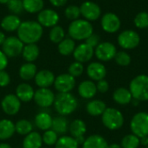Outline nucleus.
I'll list each match as a JSON object with an SVG mask.
<instances>
[{"instance_id":"nucleus-4","label":"nucleus","mask_w":148,"mask_h":148,"mask_svg":"<svg viewBox=\"0 0 148 148\" xmlns=\"http://www.w3.org/2000/svg\"><path fill=\"white\" fill-rule=\"evenodd\" d=\"M129 90L133 99L139 101H148V75H139L135 76L130 82Z\"/></svg>"},{"instance_id":"nucleus-7","label":"nucleus","mask_w":148,"mask_h":148,"mask_svg":"<svg viewBox=\"0 0 148 148\" xmlns=\"http://www.w3.org/2000/svg\"><path fill=\"white\" fill-rule=\"evenodd\" d=\"M24 43L17 36L6 37L2 44V51L7 57H17L22 55Z\"/></svg>"},{"instance_id":"nucleus-16","label":"nucleus","mask_w":148,"mask_h":148,"mask_svg":"<svg viewBox=\"0 0 148 148\" xmlns=\"http://www.w3.org/2000/svg\"><path fill=\"white\" fill-rule=\"evenodd\" d=\"M94 55H95L94 48H92L86 42L81 43L78 46H76L73 52L75 60L82 63L90 61L92 57L94 56Z\"/></svg>"},{"instance_id":"nucleus-15","label":"nucleus","mask_w":148,"mask_h":148,"mask_svg":"<svg viewBox=\"0 0 148 148\" xmlns=\"http://www.w3.org/2000/svg\"><path fill=\"white\" fill-rule=\"evenodd\" d=\"M60 16L58 13L52 9L42 10L37 15V22L46 28H52L57 25Z\"/></svg>"},{"instance_id":"nucleus-21","label":"nucleus","mask_w":148,"mask_h":148,"mask_svg":"<svg viewBox=\"0 0 148 148\" xmlns=\"http://www.w3.org/2000/svg\"><path fill=\"white\" fill-rule=\"evenodd\" d=\"M21 20L17 15L15 14H10L5 16L2 21H1V27L3 30L7 32H13L17 30L21 24Z\"/></svg>"},{"instance_id":"nucleus-40","label":"nucleus","mask_w":148,"mask_h":148,"mask_svg":"<svg viewBox=\"0 0 148 148\" xmlns=\"http://www.w3.org/2000/svg\"><path fill=\"white\" fill-rule=\"evenodd\" d=\"M64 15L68 19H69L71 21L79 19V17L81 16L80 7L77 5H75V4L69 5L64 10Z\"/></svg>"},{"instance_id":"nucleus-17","label":"nucleus","mask_w":148,"mask_h":148,"mask_svg":"<svg viewBox=\"0 0 148 148\" xmlns=\"http://www.w3.org/2000/svg\"><path fill=\"white\" fill-rule=\"evenodd\" d=\"M87 75L91 79V81H101L103 80L107 75L106 67L98 62H94L88 64L87 68Z\"/></svg>"},{"instance_id":"nucleus-8","label":"nucleus","mask_w":148,"mask_h":148,"mask_svg":"<svg viewBox=\"0 0 148 148\" xmlns=\"http://www.w3.org/2000/svg\"><path fill=\"white\" fill-rule=\"evenodd\" d=\"M119 45L124 49H134L137 48L140 42V35L133 30L127 29L122 31L117 38Z\"/></svg>"},{"instance_id":"nucleus-47","label":"nucleus","mask_w":148,"mask_h":148,"mask_svg":"<svg viewBox=\"0 0 148 148\" xmlns=\"http://www.w3.org/2000/svg\"><path fill=\"white\" fill-rule=\"evenodd\" d=\"M7 66H8V57L2 50H0V71L4 70Z\"/></svg>"},{"instance_id":"nucleus-6","label":"nucleus","mask_w":148,"mask_h":148,"mask_svg":"<svg viewBox=\"0 0 148 148\" xmlns=\"http://www.w3.org/2000/svg\"><path fill=\"white\" fill-rule=\"evenodd\" d=\"M130 127L132 133L139 138L148 136V113L140 112L134 114L131 120Z\"/></svg>"},{"instance_id":"nucleus-11","label":"nucleus","mask_w":148,"mask_h":148,"mask_svg":"<svg viewBox=\"0 0 148 148\" xmlns=\"http://www.w3.org/2000/svg\"><path fill=\"white\" fill-rule=\"evenodd\" d=\"M80 10L81 15L84 19L89 22L96 21L101 15V9L99 4L92 1H86L82 3L80 6Z\"/></svg>"},{"instance_id":"nucleus-31","label":"nucleus","mask_w":148,"mask_h":148,"mask_svg":"<svg viewBox=\"0 0 148 148\" xmlns=\"http://www.w3.org/2000/svg\"><path fill=\"white\" fill-rule=\"evenodd\" d=\"M69 122L65 116H57L53 118L51 129L55 131L57 134H64L69 130Z\"/></svg>"},{"instance_id":"nucleus-25","label":"nucleus","mask_w":148,"mask_h":148,"mask_svg":"<svg viewBox=\"0 0 148 148\" xmlns=\"http://www.w3.org/2000/svg\"><path fill=\"white\" fill-rule=\"evenodd\" d=\"M52 120L53 118L49 114L46 112H40L35 117V125L38 129L42 131H47L51 129Z\"/></svg>"},{"instance_id":"nucleus-24","label":"nucleus","mask_w":148,"mask_h":148,"mask_svg":"<svg viewBox=\"0 0 148 148\" xmlns=\"http://www.w3.org/2000/svg\"><path fill=\"white\" fill-rule=\"evenodd\" d=\"M113 99L119 105H127L131 103L133 96L129 89L126 88H119L113 93Z\"/></svg>"},{"instance_id":"nucleus-42","label":"nucleus","mask_w":148,"mask_h":148,"mask_svg":"<svg viewBox=\"0 0 148 148\" xmlns=\"http://www.w3.org/2000/svg\"><path fill=\"white\" fill-rule=\"evenodd\" d=\"M68 71H69V74L70 75H72L73 77H78L80 75H82L83 71H84V67H83V63L82 62H72L69 69H68Z\"/></svg>"},{"instance_id":"nucleus-53","label":"nucleus","mask_w":148,"mask_h":148,"mask_svg":"<svg viewBox=\"0 0 148 148\" xmlns=\"http://www.w3.org/2000/svg\"><path fill=\"white\" fill-rule=\"evenodd\" d=\"M10 0H0V3L2 4H7Z\"/></svg>"},{"instance_id":"nucleus-33","label":"nucleus","mask_w":148,"mask_h":148,"mask_svg":"<svg viewBox=\"0 0 148 148\" xmlns=\"http://www.w3.org/2000/svg\"><path fill=\"white\" fill-rule=\"evenodd\" d=\"M75 49V40L72 38H64L62 42L58 43V51L62 56H69L73 54Z\"/></svg>"},{"instance_id":"nucleus-35","label":"nucleus","mask_w":148,"mask_h":148,"mask_svg":"<svg viewBox=\"0 0 148 148\" xmlns=\"http://www.w3.org/2000/svg\"><path fill=\"white\" fill-rule=\"evenodd\" d=\"M56 148H78L79 144L75 140V138L72 136L63 135L60 138H58L56 143Z\"/></svg>"},{"instance_id":"nucleus-30","label":"nucleus","mask_w":148,"mask_h":148,"mask_svg":"<svg viewBox=\"0 0 148 148\" xmlns=\"http://www.w3.org/2000/svg\"><path fill=\"white\" fill-rule=\"evenodd\" d=\"M107 106L105 102H103L101 100H93L90 101L87 106H86V110L88 114L91 116H100L101 115L104 111L106 110Z\"/></svg>"},{"instance_id":"nucleus-14","label":"nucleus","mask_w":148,"mask_h":148,"mask_svg":"<svg viewBox=\"0 0 148 148\" xmlns=\"http://www.w3.org/2000/svg\"><path fill=\"white\" fill-rule=\"evenodd\" d=\"M1 107L3 113L7 115H16L20 111L21 101L16 97V95L9 94L3 98L1 101Z\"/></svg>"},{"instance_id":"nucleus-27","label":"nucleus","mask_w":148,"mask_h":148,"mask_svg":"<svg viewBox=\"0 0 148 148\" xmlns=\"http://www.w3.org/2000/svg\"><path fill=\"white\" fill-rule=\"evenodd\" d=\"M39 54H40V49L39 47L36 45V43L24 44L22 56L27 62H35L38 58Z\"/></svg>"},{"instance_id":"nucleus-20","label":"nucleus","mask_w":148,"mask_h":148,"mask_svg":"<svg viewBox=\"0 0 148 148\" xmlns=\"http://www.w3.org/2000/svg\"><path fill=\"white\" fill-rule=\"evenodd\" d=\"M35 90L28 83H20L16 88V95L21 101V102H29L33 100Z\"/></svg>"},{"instance_id":"nucleus-32","label":"nucleus","mask_w":148,"mask_h":148,"mask_svg":"<svg viewBox=\"0 0 148 148\" xmlns=\"http://www.w3.org/2000/svg\"><path fill=\"white\" fill-rule=\"evenodd\" d=\"M23 10L29 13H39L43 10L44 2L43 0H22Z\"/></svg>"},{"instance_id":"nucleus-55","label":"nucleus","mask_w":148,"mask_h":148,"mask_svg":"<svg viewBox=\"0 0 148 148\" xmlns=\"http://www.w3.org/2000/svg\"><path fill=\"white\" fill-rule=\"evenodd\" d=\"M45 148H47V147H45Z\"/></svg>"},{"instance_id":"nucleus-48","label":"nucleus","mask_w":148,"mask_h":148,"mask_svg":"<svg viewBox=\"0 0 148 148\" xmlns=\"http://www.w3.org/2000/svg\"><path fill=\"white\" fill-rule=\"evenodd\" d=\"M49 2L55 7H62L67 3L68 0H49Z\"/></svg>"},{"instance_id":"nucleus-26","label":"nucleus","mask_w":148,"mask_h":148,"mask_svg":"<svg viewBox=\"0 0 148 148\" xmlns=\"http://www.w3.org/2000/svg\"><path fill=\"white\" fill-rule=\"evenodd\" d=\"M42 135L37 132H31L27 134L23 141V148H42Z\"/></svg>"},{"instance_id":"nucleus-3","label":"nucleus","mask_w":148,"mask_h":148,"mask_svg":"<svg viewBox=\"0 0 148 148\" xmlns=\"http://www.w3.org/2000/svg\"><path fill=\"white\" fill-rule=\"evenodd\" d=\"M70 38L76 41L86 40L94 33L93 25L89 21L85 19H76L70 23L68 29Z\"/></svg>"},{"instance_id":"nucleus-49","label":"nucleus","mask_w":148,"mask_h":148,"mask_svg":"<svg viewBox=\"0 0 148 148\" xmlns=\"http://www.w3.org/2000/svg\"><path fill=\"white\" fill-rule=\"evenodd\" d=\"M140 140L142 146H145V147L148 146V136H144L142 138H140Z\"/></svg>"},{"instance_id":"nucleus-39","label":"nucleus","mask_w":148,"mask_h":148,"mask_svg":"<svg viewBox=\"0 0 148 148\" xmlns=\"http://www.w3.org/2000/svg\"><path fill=\"white\" fill-rule=\"evenodd\" d=\"M135 26L139 29H146L148 28V12L140 11L139 12L134 20Z\"/></svg>"},{"instance_id":"nucleus-43","label":"nucleus","mask_w":148,"mask_h":148,"mask_svg":"<svg viewBox=\"0 0 148 148\" xmlns=\"http://www.w3.org/2000/svg\"><path fill=\"white\" fill-rule=\"evenodd\" d=\"M7 7L9 10L15 15L20 14L23 10H24L22 0H10L7 3Z\"/></svg>"},{"instance_id":"nucleus-29","label":"nucleus","mask_w":148,"mask_h":148,"mask_svg":"<svg viewBox=\"0 0 148 148\" xmlns=\"http://www.w3.org/2000/svg\"><path fill=\"white\" fill-rule=\"evenodd\" d=\"M37 73L36 66L33 62H25L23 63L18 71L20 78L23 81H30L35 78Z\"/></svg>"},{"instance_id":"nucleus-54","label":"nucleus","mask_w":148,"mask_h":148,"mask_svg":"<svg viewBox=\"0 0 148 148\" xmlns=\"http://www.w3.org/2000/svg\"><path fill=\"white\" fill-rule=\"evenodd\" d=\"M146 148H148V146H147V147H146Z\"/></svg>"},{"instance_id":"nucleus-34","label":"nucleus","mask_w":148,"mask_h":148,"mask_svg":"<svg viewBox=\"0 0 148 148\" xmlns=\"http://www.w3.org/2000/svg\"><path fill=\"white\" fill-rule=\"evenodd\" d=\"M32 129H33L32 123L29 121L25 120V119L19 120L15 124V131H16V133H17L18 134L23 135V136H26L27 134L31 133Z\"/></svg>"},{"instance_id":"nucleus-50","label":"nucleus","mask_w":148,"mask_h":148,"mask_svg":"<svg viewBox=\"0 0 148 148\" xmlns=\"http://www.w3.org/2000/svg\"><path fill=\"white\" fill-rule=\"evenodd\" d=\"M5 35H4V33L3 32H2V31H0V46H2V44L3 43V42H4V40H5Z\"/></svg>"},{"instance_id":"nucleus-19","label":"nucleus","mask_w":148,"mask_h":148,"mask_svg":"<svg viewBox=\"0 0 148 148\" xmlns=\"http://www.w3.org/2000/svg\"><path fill=\"white\" fill-rule=\"evenodd\" d=\"M96 84L93 81H83L78 86V94L83 99H92L96 95Z\"/></svg>"},{"instance_id":"nucleus-12","label":"nucleus","mask_w":148,"mask_h":148,"mask_svg":"<svg viewBox=\"0 0 148 148\" xmlns=\"http://www.w3.org/2000/svg\"><path fill=\"white\" fill-rule=\"evenodd\" d=\"M101 25L105 32L113 34L120 29L121 26V22L120 17L116 14L113 12H108L102 16Z\"/></svg>"},{"instance_id":"nucleus-46","label":"nucleus","mask_w":148,"mask_h":148,"mask_svg":"<svg viewBox=\"0 0 148 148\" xmlns=\"http://www.w3.org/2000/svg\"><path fill=\"white\" fill-rule=\"evenodd\" d=\"M96 88H97V91H99L101 94H104L109 89V84L106 80L103 79V80H101V81L97 82Z\"/></svg>"},{"instance_id":"nucleus-45","label":"nucleus","mask_w":148,"mask_h":148,"mask_svg":"<svg viewBox=\"0 0 148 148\" xmlns=\"http://www.w3.org/2000/svg\"><path fill=\"white\" fill-rule=\"evenodd\" d=\"M10 75L5 70L0 71V87L5 88L10 84Z\"/></svg>"},{"instance_id":"nucleus-52","label":"nucleus","mask_w":148,"mask_h":148,"mask_svg":"<svg viewBox=\"0 0 148 148\" xmlns=\"http://www.w3.org/2000/svg\"><path fill=\"white\" fill-rule=\"evenodd\" d=\"M108 148H122L120 145H118V144H112V145H110L109 146V147Z\"/></svg>"},{"instance_id":"nucleus-9","label":"nucleus","mask_w":148,"mask_h":148,"mask_svg":"<svg viewBox=\"0 0 148 148\" xmlns=\"http://www.w3.org/2000/svg\"><path fill=\"white\" fill-rule=\"evenodd\" d=\"M117 53L116 47L114 44L109 42H100V44L95 49V55L98 60L101 62H108L114 59Z\"/></svg>"},{"instance_id":"nucleus-2","label":"nucleus","mask_w":148,"mask_h":148,"mask_svg":"<svg viewBox=\"0 0 148 148\" xmlns=\"http://www.w3.org/2000/svg\"><path fill=\"white\" fill-rule=\"evenodd\" d=\"M54 108L56 111L62 116L69 115L74 113L77 107V99L70 93H59L56 95L54 101Z\"/></svg>"},{"instance_id":"nucleus-28","label":"nucleus","mask_w":148,"mask_h":148,"mask_svg":"<svg viewBox=\"0 0 148 148\" xmlns=\"http://www.w3.org/2000/svg\"><path fill=\"white\" fill-rule=\"evenodd\" d=\"M15 133V124L10 120H0V140H6L11 138Z\"/></svg>"},{"instance_id":"nucleus-51","label":"nucleus","mask_w":148,"mask_h":148,"mask_svg":"<svg viewBox=\"0 0 148 148\" xmlns=\"http://www.w3.org/2000/svg\"><path fill=\"white\" fill-rule=\"evenodd\" d=\"M0 148H12L8 143H0Z\"/></svg>"},{"instance_id":"nucleus-22","label":"nucleus","mask_w":148,"mask_h":148,"mask_svg":"<svg viewBox=\"0 0 148 148\" xmlns=\"http://www.w3.org/2000/svg\"><path fill=\"white\" fill-rule=\"evenodd\" d=\"M108 141L99 134H93L85 139L82 148H108Z\"/></svg>"},{"instance_id":"nucleus-41","label":"nucleus","mask_w":148,"mask_h":148,"mask_svg":"<svg viewBox=\"0 0 148 148\" xmlns=\"http://www.w3.org/2000/svg\"><path fill=\"white\" fill-rule=\"evenodd\" d=\"M114 60L116 63L120 66L126 67L131 63V56L126 51H119L116 53L114 56Z\"/></svg>"},{"instance_id":"nucleus-13","label":"nucleus","mask_w":148,"mask_h":148,"mask_svg":"<svg viewBox=\"0 0 148 148\" xmlns=\"http://www.w3.org/2000/svg\"><path fill=\"white\" fill-rule=\"evenodd\" d=\"M54 87L59 93H69L75 87V78L68 74H62L56 77Z\"/></svg>"},{"instance_id":"nucleus-37","label":"nucleus","mask_w":148,"mask_h":148,"mask_svg":"<svg viewBox=\"0 0 148 148\" xmlns=\"http://www.w3.org/2000/svg\"><path fill=\"white\" fill-rule=\"evenodd\" d=\"M140 145V138L134 134H127L123 137L121 140V147L122 148H138Z\"/></svg>"},{"instance_id":"nucleus-18","label":"nucleus","mask_w":148,"mask_h":148,"mask_svg":"<svg viewBox=\"0 0 148 148\" xmlns=\"http://www.w3.org/2000/svg\"><path fill=\"white\" fill-rule=\"evenodd\" d=\"M55 75L48 69H42L38 71L35 76V83L38 88H49L54 84Z\"/></svg>"},{"instance_id":"nucleus-5","label":"nucleus","mask_w":148,"mask_h":148,"mask_svg":"<svg viewBox=\"0 0 148 148\" xmlns=\"http://www.w3.org/2000/svg\"><path fill=\"white\" fill-rule=\"evenodd\" d=\"M101 121L108 129L114 131L123 126L124 116L120 110L114 108H107L101 114Z\"/></svg>"},{"instance_id":"nucleus-38","label":"nucleus","mask_w":148,"mask_h":148,"mask_svg":"<svg viewBox=\"0 0 148 148\" xmlns=\"http://www.w3.org/2000/svg\"><path fill=\"white\" fill-rule=\"evenodd\" d=\"M42 142L45 145L49 147L55 146L58 140V134L52 129H49L47 131H44L43 134L42 135Z\"/></svg>"},{"instance_id":"nucleus-36","label":"nucleus","mask_w":148,"mask_h":148,"mask_svg":"<svg viewBox=\"0 0 148 148\" xmlns=\"http://www.w3.org/2000/svg\"><path fill=\"white\" fill-rule=\"evenodd\" d=\"M49 40L53 43H59L65 38V31L60 25H56L51 28L49 34Z\"/></svg>"},{"instance_id":"nucleus-10","label":"nucleus","mask_w":148,"mask_h":148,"mask_svg":"<svg viewBox=\"0 0 148 148\" xmlns=\"http://www.w3.org/2000/svg\"><path fill=\"white\" fill-rule=\"evenodd\" d=\"M56 95L49 88H39L35 91L34 98L36 104L41 108H49L54 104Z\"/></svg>"},{"instance_id":"nucleus-1","label":"nucleus","mask_w":148,"mask_h":148,"mask_svg":"<svg viewBox=\"0 0 148 148\" xmlns=\"http://www.w3.org/2000/svg\"><path fill=\"white\" fill-rule=\"evenodd\" d=\"M17 37L24 43H36L42 36V26L36 21L22 22L16 30Z\"/></svg>"},{"instance_id":"nucleus-23","label":"nucleus","mask_w":148,"mask_h":148,"mask_svg":"<svg viewBox=\"0 0 148 148\" xmlns=\"http://www.w3.org/2000/svg\"><path fill=\"white\" fill-rule=\"evenodd\" d=\"M69 130L71 136L76 140L84 137V134L87 132V125L82 120L76 119L69 124Z\"/></svg>"},{"instance_id":"nucleus-44","label":"nucleus","mask_w":148,"mask_h":148,"mask_svg":"<svg viewBox=\"0 0 148 148\" xmlns=\"http://www.w3.org/2000/svg\"><path fill=\"white\" fill-rule=\"evenodd\" d=\"M85 42L87 43V44H88L89 46H91L92 48H96L99 44H100V42H101V37H100V36H98L97 34H95V33H93L92 35H90L86 40H85Z\"/></svg>"}]
</instances>
